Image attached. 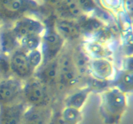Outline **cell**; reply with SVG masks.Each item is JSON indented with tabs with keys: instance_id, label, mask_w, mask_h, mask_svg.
Returning a JSON list of instances; mask_svg holds the SVG:
<instances>
[{
	"instance_id": "cell-1",
	"label": "cell",
	"mask_w": 133,
	"mask_h": 124,
	"mask_svg": "<svg viewBox=\"0 0 133 124\" xmlns=\"http://www.w3.org/2000/svg\"><path fill=\"white\" fill-rule=\"evenodd\" d=\"M102 101L103 111L107 120L112 123L119 121L127 107L125 93L116 87H111L103 92Z\"/></svg>"
},
{
	"instance_id": "cell-2",
	"label": "cell",
	"mask_w": 133,
	"mask_h": 124,
	"mask_svg": "<svg viewBox=\"0 0 133 124\" xmlns=\"http://www.w3.org/2000/svg\"><path fill=\"white\" fill-rule=\"evenodd\" d=\"M22 94L26 102L32 107H45L50 97L46 85L38 79H29L23 86Z\"/></svg>"
},
{
	"instance_id": "cell-3",
	"label": "cell",
	"mask_w": 133,
	"mask_h": 124,
	"mask_svg": "<svg viewBox=\"0 0 133 124\" xmlns=\"http://www.w3.org/2000/svg\"><path fill=\"white\" fill-rule=\"evenodd\" d=\"M64 39L55 30H45L42 37L40 49L44 57V62L51 61L57 58L63 47Z\"/></svg>"
},
{
	"instance_id": "cell-4",
	"label": "cell",
	"mask_w": 133,
	"mask_h": 124,
	"mask_svg": "<svg viewBox=\"0 0 133 124\" xmlns=\"http://www.w3.org/2000/svg\"><path fill=\"white\" fill-rule=\"evenodd\" d=\"M58 83L64 87H72L79 83V74L72 57L64 56L58 60Z\"/></svg>"
},
{
	"instance_id": "cell-5",
	"label": "cell",
	"mask_w": 133,
	"mask_h": 124,
	"mask_svg": "<svg viewBox=\"0 0 133 124\" xmlns=\"http://www.w3.org/2000/svg\"><path fill=\"white\" fill-rule=\"evenodd\" d=\"M11 30L19 40L28 35H43L45 28L40 21L32 17L23 16L16 21Z\"/></svg>"
},
{
	"instance_id": "cell-6",
	"label": "cell",
	"mask_w": 133,
	"mask_h": 124,
	"mask_svg": "<svg viewBox=\"0 0 133 124\" xmlns=\"http://www.w3.org/2000/svg\"><path fill=\"white\" fill-rule=\"evenodd\" d=\"M23 86L16 78L9 77L0 80V105H9L22 94Z\"/></svg>"
},
{
	"instance_id": "cell-7",
	"label": "cell",
	"mask_w": 133,
	"mask_h": 124,
	"mask_svg": "<svg viewBox=\"0 0 133 124\" xmlns=\"http://www.w3.org/2000/svg\"><path fill=\"white\" fill-rule=\"evenodd\" d=\"M12 74L18 78H28L35 71L29 61L27 52L22 50H16L10 55Z\"/></svg>"
},
{
	"instance_id": "cell-8",
	"label": "cell",
	"mask_w": 133,
	"mask_h": 124,
	"mask_svg": "<svg viewBox=\"0 0 133 124\" xmlns=\"http://www.w3.org/2000/svg\"><path fill=\"white\" fill-rule=\"evenodd\" d=\"M89 74L97 81H107L115 76V68L109 58L91 59Z\"/></svg>"
},
{
	"instance_id": "cell-9",
	"label": "cell",
	"mask_w": 133,
	"mask_h": 124,
	"mask_svg": "<svg viewBox=\"0 0 133 124\" xmlns=\"http://www.w3.org/2000/svg\"><path fill=\"white\" fill-rule=\"evenodd\" d=\"M25 109L22 103L1 105L0 124H22Z\"/></svg>"
},
{
	"instance_id": "cell-10",
	"label": "cell",
	"mask_w": 133,
	"mask_h": 124,
	"mask_svg": "<svg viewBox=\"0 0 133 124\" xmlns=\"http://www.w3.org/2000/svg\"><path fill=\"white\" fill-rule=\"evenodd\" d=\"M28 6V0H0V19L16 18Z\"/></svg>"
},
{
	"instance_id": "cell-11",
	"label": "cell",
	"mask_w": 133,
	"mask_h": 124,
	"mask_svg": "<svg viewBox=\"0 0 133 124\" xmlns=\"http://www.w3.org/2000/svg\"><path fill=\"white\" fill-rule=\"evenodd\" d=\"M82 49L91 59L109 58L112 51L106 43L90 38L83 43Z\"/></svg>"
},
{
	"instance_id": "cell-12",
	"label": "cell",
	"mask_w": 133,
	"mask_h": 124,
	"mask_svg": "<svg viewBox=\"0 0 133 124\" xmlns=\"http://www.w3.org/2000/svg\"><path fill=\"white\" fill-rule=\"evenodd\" d=\"M55 30L63 37L68 40H75L81 35L79 23L70 19L62 18L57 21Z\"/></svg>"
},
{
	"instance_id": "cell-13",
	"label": "cell",
	"mask_w": 133,
	"mask_h": 124,
	"mask_svg": "<svg viewBox=\"0 0 133 124\" xmlns=\"http://www.w3.org/2000/svg\"><path fill=\"white\" fill-rule=\"evenodd\" d=\"M36 78L44 83L45 85H51L58 82V60L56 59L45 63L42 67H39Z\"/></svg>"
},
{
	"instance_id": "cell-14",
	"label": "cell",
	"mask_w": 133,
	"mask_h": 124,
	"mask_svg": "<svg viewBox=\"0 0 133 124\" xmlns=\"http://www.w3.org/2000/svg\"><path fill=\"white\" fill-rule=\"evenodd\" d=\"M50 118L44 107H32L25 111L22 124H49Z\"/></svg>"
},
{
	"instance_id": "cell-15",
	"label": "cell",
	"mask_w": 133,
	"mask_h": 124,
	"mask_svg": "<svg viewBox=\"0 0 133 124\" xmlns=\"http://www.w3.org/2000/svg\"><path fill=\"white\" fill-rule=\"evenodd\" d=\"M19 40L11 29L0 30V52L10 56L16 50Z\"/></svg>"
},
{
	"instance_id": "cell-16",
	"label": "cell",
	"mask_w": 133,
	"mask_h": 124,
	"mask_svg": "<svg viewBox=\"0 0 133 124\" xmlns=\"http://www.w3.org/2000/svg\"><path fill=\"white\" fill-rule=\"evenodd\" d=\"M57 9L66 19H78L84 12L77 0H63Z\"/></svg>"
},
{
	"instance_id": "cell-17",
	"label": "cell",
	"mask_w": 133,
	"mask_h": 124,
	"mask_svg": "<svg viewBox=\"0 0 133 124\" xmlns=\"http://www.w3.org/2000/svg\"><path fill=\"white\" fill-rule=\"evenodd\" d=\"M124 93L133 92V71L123 70L115 78V85Z\"/></svg>"
},
{
	"instance_id": "cell-18",
	"label": "cell",
	"mask_w": 133,
	"mask_h": 124,
	"mask_svg": "<svg viewBox=\"0 0 133 124\" xmlns=\"http://www.w3.org/2000/svg\"><path fill=\"white\" fill-rule=\"evenodd\" d=\"M91 91L90 87H85L69 96L66 100V107H70L80 111L85 103Z\"/></svg>"
},
{
	"instance_id": "cell-19",
	"label": "cell",
	"mask_w": 133,
	"mask_h": 124,
	"mask_svg": "<svg viewBox=\"0 0 133 124\" xmlns=\"http://www.w3.org/2000/svg\"><path fill=\"white\" fill-rule=\"evenodd\" d=\"M81 32L96 35L99 31L105 27L104 22L97 17H88L84 18L79 23Z\"/></svg>"
},
{
	"instance_id": "cell-20",
	"label": "cell",
	"mask_w": 133,
	"mask_h": 124,
	"mask_svg": "<svg viewBox=\"0 0 133 124\" xmlns=\"http://www.w3.org/2000/svg\"><path fill=\"white\" fill-rule=\"evenodd\" d=\"M72 58L79 76L89 74L90 62L91 59L84 52L83 49L77 50L74 53Z\"/></svg>"
},
{
	"instance_id": "cell-21",
	"label": "cell",
	"mask_w": 133,
	"mask_h": 124,
	"mask_svg": "<svg viewBox=\"0 0 133 124\" xmlns=\"http://www.w3.org/2000/svg\"><path fill=\"white\" fill-rule=\"evenodd\" d=\"M42 35L31 34L24 36L19 40V46L23 51L29 52L35 49H40L42 44Z\"/></svg>"
},
{
	"instance_id": "cell-22",
	"label": "cell",
	"mask_w": 133,
	"mask_h": 124,
	"mask_svg": "<svg viewBox=\"0 0 133 124\" xmlns=\"http://www.w3.org/2000/svg\"><path fill=\"white\" fill-rule=\"evenodd\" d=\"M123 47L127 56H133V26L123 30Z\"/></svg>"
},
{
	"instance_id": "cell-23",
	"label": "cell",
	"mask_w": 133,
	"mask_h": 124,
	"mask_svg": "<svg viewBox=\"0 0 133 124\" xmlns=\"http://www.w3.org/2000/svg\"><path fill=\"white\" fill-rule=\"evenodd\" d=\"M27 57L31 67L34 71L39 68L44 62L42 52L41 49H37L31 51L27 52Z\"/></svg>"
},
{
	"instance_id": "cell-24",
	"label": "cell",
	"mask_w": 133,
	"mask_h": 124,
	"mask_svg": "<svg viewBox=\"0 0 133 124\" xmlns=\"http://www.w3.org/2000/svg\"><path fill=\"white\" fill-rule=\"evenodd\" d=\"M61 114L68 124H77L81 120L80 111L72 107H66Z\"/></svg>"
},
{
	"instance_id": "cell-25",
	"label": "cell",
	"mask_w": 133,
	"mask_h": 124,
	"mask_svg": "<svg viewBox=\"0 0 133 124\" xmlns=\"http://www.w3.org/2000/svg\"><path fill=\"white\" fill-rule=\"evenodd\" d=\"M10 56L0 52V78H6L10 77Z\"/></svg>"
},
{
	"instance_id": "cell-26",
	"label": "cell",
	"mask_w": 133,
	"mask_h": 124,
	"mask_svg": "<svg viewBox=\"0 0 133 124\" xmlns=\"http://www.w3.org/2000/svg\"><path fill=\"white\" fill-rule=\"evenodd\" d=\"M83 12L92 11L96 6L94 0H77Z\"/></svg>"
},
{
	"instance_id": "cell-27",
	"label": "cell",
	"mask_w": 133,
	"mask_h": 124,
	"mask_svg": "<svg viewBox=\"0 0 133 124\" xmlns=\"http://www.w3.org/2000/svg\"><path fill=\"white\" fill-rule=\"evenodd\" d=\"M49 124H68L64 118L62 117V114L58 113L51 116L49 120Z\"/></svg>"
},
{
	"instance_id": "cell-28",
	"label": "cell",
	"mask_w": 133,
	"mask_h": 124,
	"mask_svg": "<svg viewBox=\"0 0 133 124\" xmlns=\"http://www.w3.org/2000/svg\"><path fill=\"white\" fill-rule=\"evenodd\" d=\"M124 67L123 70L133 71V56H127L124 62Z\"/></svg>"
},
{
	"instance_id": "cell-29",
	"label": "cell",
	"mask_w": 133,
	"mask_h": 124,
	"mask_svg": "<svg viewBox=\"0 0 133 124\" xmlns=\"http://www.w3.org/2000/svg\"><path fill=\"white\" fill-rule=\"evenodd\" d=\"M45 1H46L49 5L57 6L62 2L63 0H45Z\"/></svg>"
},
{
	"instance_id": "cell-30",
	"label": "cell",
	"mask_w": 133,
	"mask_h": 124,
	"mask_svg": "<svg viewBox=\"0 0 133 124\" xmlns=\"http://www.w3.org/2000/svg\"><path fill=\"white\" fill-rule=\"evenodd\" d=\"M129 1V6L131 7V10L133 14V0H128Z\"/></svg>"
},
{
	"instance_id": "cell-31",
	"label": "cell",
	"mask_w": 133,
	"mask_h": 124,
	"mask_svg": "<svg viewBox=\"0 0 133 124\" xmlns=\"http://www.w3.org/2000/svg\"><path fill=\"white\" fill-rule=\"evenodd\" d=\"M132 16H133V14H132ZM132 24H133V18H132Z\"/></svg>"
},
{
	"instance_id": "cell-32",
	"label": "cell",
	"mask_w": 133,
	"mask_h": 124,
	"mask_svg": "<svg viewBox=\"0 0 133 124\" xmlns=\"http://www.w3.org/2000/svg\"><path fill=\"white\" fill-rule=\"evenodd\" d=\"M0 30H1V24H0Z\"/></svg>"
},
{
	"instance_id": "cell-33",
	"label": "cell",
	"mask_w": 133,
	"mask_h": 124,
	"mask_svg": "<svg viewBox=\"0 0 133 124\" xmlns=\"http://www.w3.org/2000/svg\"><path fill=\"white\" fill-rule=\"evenodd\" d=\"M0 80H1V78H0Z\"/></svg>"
}]
</instances>
